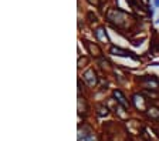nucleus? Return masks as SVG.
<instances>
[{
    "label": "nucleus",
    "mask_w": 159,
    "mask_h": 141,
    "mask_svg": "<svg viewBox=\"0 0 159 141\" xmlns=\"http://www.w3.org/2000/svg\"><path fill=\"white\" fill-rule=\"evenodd\" d=\"M107 20H109L111 23H115L118 27H122L127 23V13L119 9H109L105 14Z\"/></svg>",
    "instance_id": "f257e3e1"
},
{
    "label": "nucleus",
    "mask_w": 159,
    "mask_h": 141,
    "mask_svg": "<svg viewBox=\"0 0 159 141\" xmlns=\"http://www.w3.org/2000/svg\"><path fill=\"white\" fill-rule=\"evenodd\" d=\"M83 79L90 87H95L98 84V77H97V73L94 71V69L85 70L84 74H83Z\"/></svg>",
    "instance_id": "f03ea898"
},
{
    "label": "nucleus",
    "mask_w": 159,
    "mask_h": 141,
    "mask_svg": "<svg viewBox=\"0 0 159 141\" xmlns=\"http://www.w3.org/2000/svg\"><path fill=\"white\" fill-rule=\"evenodd\" d=\"M109 53L114 56H122V57H132L134 60H139V58L136 57V56H134V53L129 50H125V49H121V47L118 46H111V49H109Z\"/></svg>",
    "instance_id": "7ed1b4c3"
},
{
    "label": "nucleus",
    "mask_w": 159,
    "mask_h": 141,
    "mask_svg": "<svg viewBox=\"0 0 159 141\" xmlns=\"http://www.w3.org/2000/svg\"><path fill=\"white\" fill-rule=\"evenodd\" d=\"M112 94H114V97L116 98V103H118L119 105H122L124 108H128V105H129V101L127 100V97L122 94V91L121 90H114L112 91Z\"/></svg>",
    "instance_id": "20e7f679"
},
{
    "label": "nucleus",
    "mask_w": 159,
    "mask_h": 141,
    "mask_svg": "<svg viewBox=\"0 0 159 141\" xmlns=\"http://www.w3.org/2000/svg\"><path fill=\"white\" fill-rule=\"evenodd\" d=\"M84 43H85V47H87L88 53H90L91 56H97V57H100V56L102 54L101 49H100L95 43H90V41H84Z\"/></svg>",
    "instance_id": "39448f33"
},
{
    "label": "nucleus",
    "mask_w": 159,
    "mask_h": 141,
    "mask_svg": "<svg viewBox=\"0 0 159 141\" xmlns=\"http://www.w3.org/2000/svg\"><path fill=\"white\" fill-rule=\"evenodd\" d=\"M94 36H95V39L98 40V41H108L109 43V37H108V34H107V32H105V29L104 27H98V29H95L94 30Z\"/></svg>",
    "instance_id": "423d86ee"
},
{
    "label": "nucleus",
    "mask_w": 159,
    "mask_h": 141,
    "mask_svg": "<svg viewBox=\"0 0 159 141\" xmlns=\"http://www.w3.org/2000/svg\"><path fill=\"white\" fill-rule=\"evenodd\" d=\"M107 116V114H108V108H107V107H100V108H98V116Z\"/></svg>",
    "instance_id": "0eeeda50"
},
{
    "label": "nucleus",
    "mask_w": 159,
    "mask_h": 141,
    "mask_svg": "<svg viewBox=\"0 0 159 141\" xmlns=\"http://www.w3.org/2000/svg\"><path fill=\"white\" fill-rule=\"evenodd\" d=\"M90 4H94V6H98L100 4V0H87Z\"/></svg>",
    "instance_id": "6e6552de"
},
{
    "label": "nucleus",
    "mask_w": 159,
    "mask_h": 141,
    "mask_svg": "<svg viewBox=\"0 0 159 141\" xmlns=\"http://www.w3.org/2000/svg\"><path fill=\"white\" fill-rule=\"evenodd\" d=\"M153 6H155V7H159V0H153Z\"/></svg>",
    "instance_id": "1a4fd4ad"
}]
</instances>
